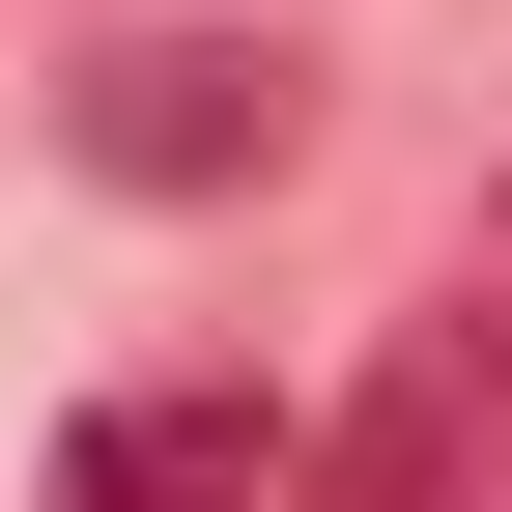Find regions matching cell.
I'll use <instances>...</instances> for the list:
<instances>
[{
    "mask_svg": "<svg viewBox=\"0 0 512 512\" xmlns=\"http://www.w3.org/2000/svg\"><path fill=\"white\" fill-rule=\"evenodd\" d=\"M57 143H86L114 200H256V171L313 143V57L285 29H114L86 86H57Z\"/></svg>",
    "mask_w": 512,
    "mask_h": 512,
    "instance_id": "cell-1",
    "label": "cell"
},
{
    "mask_svg": "<svg viewBox=\"0 0 512 512\" xmlns=\"http://www.w3.org/2000/svg\"><path fill=\"white\" fill-rule=\"evenodd\" d=\"M484 399H512V342H484V313H427L342 427H285V512H456V484H484Z\"/></svg>",
    "mask_w": 512,
    "mask_h": 512,
    "instance_id": "cell-2",
    "label": "cell"
},
{
    "mask_svg": "<svg viewBox=\"0 0 512 512\" xmlns=\"http://www.w3.org/2000/svg\"><path fill=\"white\" fill-rule=\"evenodd\" d=\"M57 512H285V399L256 370H143L57 427Z\"/></svg>",
    "mask_w": 512,
    "mask_h": 512,
    "instance_id": "cell-3",
    "label": "cell"
},
{
    "mask_svg": "<svg viewBox=\"0 0 512 512\" xmlns=\"http://www.w3.org/2000/svg\"><path fill=\"white\" fill-rule=\"evenodd\" d=\"M456 313H484V342H512V200H484V256H456Z\"/></svg>",
    "mask_w": 512,
    "mask_h": 512,
    "instance_id": "cell-4",
    "label": "cell"
}]
</instances>
